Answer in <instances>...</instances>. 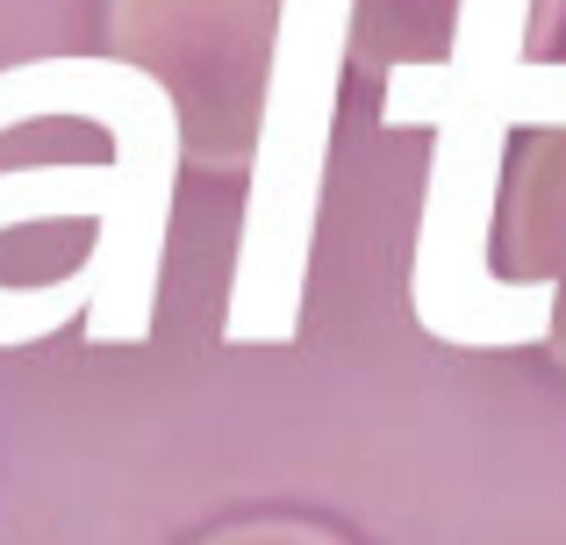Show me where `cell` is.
<instances>
[{"label":"cell","instance_id":"6da1fadb","mask_svg":"<svg viewBox=\"0 0 566 545\" xmlns=\"http://www.w3.org/2000/svg\"><path fill=\"white\" fill-rule=\"evenodd\" d=\"M559 14L545 0H467L438 65L380 80V129H430V172L409 252V316L452 352H531L553 337V294L502 273L510 137L566 129Z\"/></svg>","mask_w":566,"mask_h":545},{"label":"cell","instance_id":"7a4b0ae2","mask_svg":"<svg viewBox=\"0 0 566 545\" xmlns=\"http://www.w3.org/2000/svg\"><path fill=\"white\" fill-rule=\"evenodd\" d=\"M352 8L359 0H287L265 80L259 137L244 166V230L230 259V302H222V345H294L316 266V216L331 180V137L345 108Z\"/></svg>","mask_w":566,"mask_h":545},{"label":"cell","instance_id":"3957f363","mask_svg":"<svg viewBox=\"0 0 566 545\" xmlns=\"http://www.w3.org/2000/svg\"><path fill=\"white\" fill-rule=\"evenodd\" d=\"M94 123L108 137V158L123 172V216L94 230V252L80 259L94 308H86V345L129 352L151 337L158 316V273H166V230H172V195L187 172L180 115L172 101L144 80L137 65L108 51H65V57H29L0 72V137L22 123Z\"/></svg>","mask_w":566,"mask_h":545},{"label":"cell","instance_id":"277c9868","mask_svg":"<svg viewBox=\"0 0 566 545\" xmlns=\"http://www.w3.org/2000/svg\"><path fill=\"white\" fill-rule=\"evenodd\" d=\"M287 0H108L101 51L137 65L180 115L187 172L237 180L251 166Z\"/></svg>","mask_w":566,"mask_h":545},{"label":"cell","instance_id":"5b68a950","mask_svg":"<svg viewBox=\"0 0 566 545\" xmlns=\"http://www.w3.org/2000/svg\"><path fill=\"white\" fill-rule=\"evenodd\" d=\"M495 259L510 280L553 294L545 352H566V129H538L524 137V158H510Z\"/></svg>","mask_w":566,"mask_h":545},{"label":"cell","instance_id":"8992f818","mask_svg":"<svg viewBox=\"0 0 566 545\" xmlns=\"http://www.w3.org/2000/svg\"><path fill=\"white\" fill-rule=\"evenodd\" d=\"M467 0H359L352 8V57L366 72H401V65H438L452 51V29ZM566 22V0H545Z\"/></svg>","mask_w":566,"mask_h":545},{"label":"cell","instance_id":"52a82bcc","mask_svg":"<svg viewBox=\"0 0 566 545\" xmlns=\"http://www.w3.org/2000/svg\"><path fill=\"white\" fill-rule=\"evenodd\" d=\"M193 545H352L331 524H308V517H244V524H222V532L193 538Z\"/></svg>","mask_w":566,"mask_h":545}]
</instances>
